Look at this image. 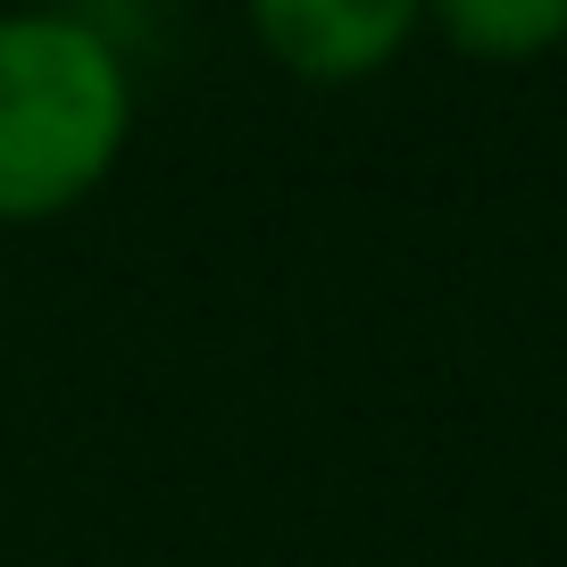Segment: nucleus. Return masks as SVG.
<instances>
[{
	"label": "nucleus",
	"mask_w": 567,
	"mask_h": 567,
	"mask_svg": "<svg viewBox=\"0 0 567 567\" xmlns=\"http://www.w3.org/2000/svg\"><path fill=\"white\" fill-rule=\"evenodd\" d=\"M425 25H443L451 51L517 68L567 42V0H425Z\"/></svg>",
	"instance_id": "nucleus-3"
},
{
	"label": "nucleus",
	"mask_w": 567,
	"mask_h": 567,
	"mask_svg": "<svg viewBox=\"0 0 567 567\" xmlns=\"http://www.w3.org/2000/svg\"><path fill=\"white\" fill-rule=\"evenodd\" d=\"M134 134L117 42L59 9H0V226H51L92 200Z\"/></svg>",
	"instance_id": "nucleus-1"
},
{
	"label": "nucleus",
	"mask_w": 567,
	"mask_h": 567,
	"mask_svg": "<svg viewBox=\"0 0 567 567\" xmlns=\"http://www.w3.org/2000/svg\"><path fill=\"white\" fill-rule=\"evenodd\" d=\"M259 51L301 84H368L409 51L425 0H243Z\"/></svg>",
	"instance_id": "nucleus-2"
}]
</instances>
